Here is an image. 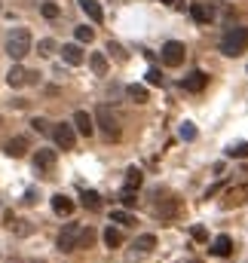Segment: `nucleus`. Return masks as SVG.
<instances>
[{
	"label": "nucleus",
	"mask_w": 248,
	"mask_h": 263,
	"mask_svg": "<svg viewBox=\"0 0 248 263\" xmlns=\"http://www.w3.org/2000/svg\"><path fill=\"white\" fill-rule=\"evenodd\" d=\"M218 49L224 52V55H230V58H236V55H242V52L248 49V25H239V28H230V31L224 34V37H221Z\"/></svg>",
	"instance_id": "obj_1"
},
{
	"label": "nucleus",
	"mask_w": 248,
	"mask_h": 263,
	"mask_svg": "<svg viewBox=\"0 0 248 263\" xmlns=\"http://www.w3.org/2000/svg\"><path fill=\"white\" fill-rule=\"evenodd\" d=\"M31 46H34V40H31V31L28 28H12L6 34V55L12 61H22L31 52Z\"/></svg>",
	"instance_id": "obj_2"
},
{
	"label": "nucleus",
	"mask_w": 248,
	"mask_h": 263,
	"mask_svg": "<svg viewBox=\"0 0 248 263\" xmlns=\"http://www.w3.org/2000/svg\"><path fill=\"white\" fill-rule=\"evenodd\" d=\"M92 119H95V126L104 132V138H108V141H117V138L123 135V132H120V122H117V116L111 113V107H108V104H98Z\"/></svg>",
	"instance_id": "obj_3"
},
{
	"label": "nucleus",
	"mask_w": 248,
	"mask_h": 263,
	"mask_svg": "<svg viewBox=\"0 0 248 263\" xmlns=\"http://www.w3.org/2000/svg\"><path fill=\"white\" fill-rule=\"evenodd\" d=\"M49 135L56 138V144H59L62 150H74V147H77V132H74V126H70V122H56Z\"/></svg>",
	"instance_id": "obj_4"
},
{
	"label": "nucleus",
	"mask_w": 248,
	"mask_h": 263,
	"mask_svg": "<svg viewBox=\"0 0 248 263\" xmlns=\"http://www.w3.org/2000/svg\"><path fill=\"white\" fill-rule=\"evenodd\" d=\"M184 55H187V49H184V43H178V40H169V43L163 46V64H166V67H181V64H184Z\"/></svg>",
	"instance_id": "obj_5"
},
{
	"label": "nucleus",
	"mask_w": 248,
	"mask_h": 263,
	"mask_svg": "<svg viewBox=\"0 0 248 263\" xmlns=\"http://www.w3.org/2000/svg\"><path fill=\"white\" fill-rule=\"evenodd\" d=\"M77 236H80V223H64V230L59 233V251L62 254H70V251H77Z\"/></svg>",
	"instance_id": "obj_6"
},
{
	"label": "nucleus",
	"mask_w": 248,
	"mask_h": 263,
	"mask_svg": "<svg viewBox=\"0 0 248 263\" xmlns=\"http://www.w3.org/2000/svg\"><path fill=\"white\" fill-rule=\"evenodd\" d=\"M245 202H248V184H236V187L224 190V199H221L224 208H236V205H245Z\"/></svg>",
	"instance_id": "obj_7"
},
{
	"label": "nucleus",
	"mask_w": 248,
	"mask_h": 263,
	"mask_svg": "<svg viewBox=\"0 0 248 263\" xmlns=\"http://www.w3.org/2000/svg\"><path fill=\"white\" fill-rule=\"evenodd\" d=\"M56 162H59L56 150L40 147L37 153H34V165H37V171H43V174H52V171H56Z\"/></svg>",
	"instance_id": "obj_8"
},
{
	"label": "nucleus",
	"mask_w": 248,
	"mask_h": 263,
	"mask_svg": "<svg viewBox=\"0 0 248 263\" xmlns=\"http://www.w3.org/2000/svg\"><path fill=\"white\" fill-rule=\"evenodd\" d=\"M70 126H74V132H77V135L89 138V135L95 132V119L86 113V110H77V113H74V119H70Z\"/></svg>",
	"instance_id": "obj_9"
},
{
	"label": "nucleus",
	"mask_w": 248,
	"mask_h": 263,
	"mask_svg": "<svg viewBox=\"0 0 248 263\" xmlns=\"http://www.w3.org/2000/svg\"><path fill=\"white\" fill-rule=\"evenodd\" d=\"M190 15L199 25H211V22H215V6H211V3H190Z\"/></svg>",
	"instance_id": "obj_10"
},
{
	"label": "nucleus",
	"mask_w": 248,
	"mask_h": 263,
	"mask_svg": "<svg viewBox=\"0 0 248 263\" xmlns=\"http://www.w3.org/2000/svg\"><path fill=\"white\" fill-rule=\"evenodd\" d=\"M74 199H70V196H64V193H56V196H52V211H56V214H62V217H70V214H74Z\"/></svg>",
	"instance_id": "obj_11"
},
{
	"label": "nucleus",
	"mask_w": 248,
	"mask_h": 263,
	"mask_svg": "<svg viewBox=\"0 0 248 263\" xmlns=\"http://www.w3.org/2000/svg\"><path fill=\"white\" fill-rule=\"evenodd\" d=\"M62 58L67 61V64H83L86 61V55H83V43H64L62 46Z\"/></svg>",
	"instance_id": "obj_12"
},
{
	"label": "nucleus",
	"mask_w": 248,
	"mask_h": 263,
	"mask_svg": "<svg viewBox=\"0 0 248 263\" xmlns=\"http://www.w3.org/2000/svg\"><path fill=\"white\" fill-rule=\"evenodd\" d=\"M205 86H208V74H205V71H193V74L184 80V89H187V92H202Z\"/></svg>",
	"instance_id": "obj_13"
},
{
	"label": "nucleus",
	"mask_w": 248,
	"mask_h": 263,
	"mask_svg": "<svg viewBox=\"0 0 248 263\" xmlns=\"http://www.w3.org/2000/svg\"><path fill=\"white\" fill-rule=\"evenodd\" d=\"M230 251H233V239H230L227 233H221L215 242H211V254L215 257H230Z\"/></svg>",
	"instance_id": "obj_14"
},
{
	"label": "nucleus",
	"mask_w": 248,
	"mask_h": 263,
	"mask_svg": "<svg viewBox=\"0 0 248 263\" xmlns=\"http://www.w3.org/2000/svg\"><path fill=\"white\" fill-rule=\"evenodd\" d=\"M3 153L12 156V159H22V156L28 153V141H25V138H12V141L3 144Z\"/></svg>",
	"instance_id": "obj_15"
},
{
	"label": "nucleus",
	"mask_w": 248,
	"mask_h": 263,
	"mask_svg": "<svg viewBox=\"0 0 248 263\" xmlns=\"http://www.w3.org/2000/svg\"><path fill=\"white\" fill-rule=\"evenodd\" d=\"M6 83L12 86V89H22V86H28V71H25L22 64L9 67V74H6Z\"/></svg>",
	"instance_id": "obj_16"
},
{
	"label": "nucleus",
	"mask_w": 248,
	"mask_h": 263,
	"mask_svg": "<svg viewBox=\"0 0 248 263\" xmlns=\"http://www.w3.org/2000/svg\"><path fill=\"white\" fill-rule=\"evenodd\" d=\"M80 9L92 19V25H101V22H104V12H101V6H98V0H80Z\"/></svg>",
	"instance_id": "obj_17"
},
{
	"label": "nucleus",
	"mask_w": 248,
	"mask_h": 263,
	"mask_svg": "<svg viewBox=\"0 0 248 263\" xmlns=\"http://www.w3.org/2000/svg\"><path fill=\"white\" fill-rule=\"evenodd\" d=\"M126 95H129V101H135V104H147V101H150L147 86H138V83L126 86Z\"/></svg>",
	"instance_id": "obj_18"
},
{
	"label": "nucleus",
	"mask_w": 248,
	"mask_h": 263,
	"mask_svg": "<svg viewBox=\"0 0 248 263\" xmlns=\"http://www.w3.org/2000/svg\"><path fill=\"white\" fill-rule=\"evenodd\" d=\"M80 205L89 208V211H101V196H98L95 190H83L80 193Z\"/></svg>",
	"instance_id": "obj_19"
},
{
	"label": "nucleus",
	"mask_w": 248,
	"mask_h": 263,
	"mask_svg": "<svg viewBox=\"0 0 248 263\" xmlns=\"http://www.w3.org/2000/svg\"><path fill=\"white\" fill-rule=\"evenodd\" d=\"M89 67L95 71V77H104V74H108V55H104V52H92V55H89Z\"/></svg>",
	"instance_id": "obj_20"
},
{
	"label": "nucleus",
	"mask_w": 248,
	"mask_h": 263,
	"mask_svg": "<svg viewBox=\"0 0 248 263\" xmlns=\"http://www.w3.org/2000/svg\"><path fill=\"white\" fill-rule=\"evenodd\" d=\"M141 184H144V174H141V168H129L126 171V184H123V190H138Z\"/></svg>",
	"instance_id": "obj_21"
},
{
	"label": "nucleus",
	"mask_w": 248,
	"mask_h": 263,
	"mask_svg": "<svg viewBox=\"0 0 248 263\" xmlns=\"http://www.w3.org/2000/svg\"><path fill=\"white\" fill-rule=\"evenodd\" d=\"M111 223L132 226V223H135V217H132V211H129V208H114V211H111Z\"/></svg>",
	"instance_id": "obj_22"
},
{
	"label": "nucleus",
	"mask_w": 248,
	"mask_h": 263,
	"mask_svg": "<svg viewBox=\"0 0 248 263\" xmlns=\"http://www.w3.org/2000/svg\"><path fill=\"white\" fill-rule=\"evenodd\" d=\"M104 245H108V248H120L123 245V233L117 226H108V230H104Z\"/></svg>",
	"instance_id": "obj_23"
},
{
	"label": "nucleus",
	"mask_w": 248,
	"mask_h": 263,
	"mask_svg": "<svg viewBox=\"0 0 248 263\" xmlns=\"http://www.w3.org/2000/svg\"><path fill=\"white\" fill-rule=\"evenodd\" d=\"M153 211L159 214V217H175V214H178V202H156V208H153Z\"/></svg>",
	"instance_id": "obj_24"
},
{
	"label": "nucleus",
	"mask_w": 248,
	"mask_h": 263,
	"mask_svg": "<svg viewBox=\"0 0 248 263\" xmlns=\"http://www.w3.org/2000/svg\"><path fill=\"white\" fill-rule=\"evenodd\" d=\"M92 242H95V230L92 226H80V236H77V248H92Z\"/></svg>",
	"instance_id": "obj_25"
},
{
	"label": "nucleus",
	"mask_w": 248,
	"mask_h": 263,
	"mask_svg": "<svg viewBox=\"0 0 248 263\" xmlns=\"http://www.w3.org/2000/svg\"><path fill=\"white\" fill-rule=\"evenodd\" d=\"M135 248H138V251H153V248H156V236H153V233L138 236V239H135Z\"/></svg>",
	"instance_id": "obj_26"
},
{
	"label": "nucleus",
	"mask_w": 248,
	"mask_h": 263,
	"mask_svg": "<svg viewBox=\"0 0 248 263\" xmlns=\"http://www.w3.org/2000/svg\"><path fill=\"white\" fill-rule=\"evenodd\" d=\"M227 156H230V159H248V141L230 144V147H227Z\"/></svg>",
	"instance_id": "obj_27"
},
{
	"label": "nucleus",
	"mask_w": 248,
	"mask_h": 263,
	"mask_svg": "<svg viewBox=\"0 0 248 263\" xmlns=\"http://www.w3.org/2000/svg\"><path fill=\"white\" fill-rule=\"evenodd\" d=\"M74 37H77V43H92L95 31H92L89 25H80V28H74Z\"/></svg>",
	"instance_id": "obj_28"
},
{
	"label": "nucleus",
	"mask_w": 248,
	"mask_h": 263,
	"mask_svg": "<svg viewBox=\"0 0 248 263\" xmlns=\"http://www.w3.org/2000/svg\"><path fill=\"white\" fill-rule=\"evenodd\" d=\"M40 12H43V19H59V15H62V6L52 3V0H46V3H40Z\"/></svg>",
	"instance_id": "obj_29"
},
{
	"label": "nucleus",
	"mask_w": 248,
	"mask_h": 263,
	"mask_svg": "<svg viewBox=\"0 0 248 263\" xmlns=\"http://www.w3.org/2000/svg\"><path fill=\"white\" fill-rule=\"evenodd\" d=\"M190 239L202 245V242H208V230H205L202 223H193V226H190Z\"/></svg>",
	"instance_id": "obj_30"
},
{
	"label": "nucleus",
	"mask_w": 248,
	"mask_h": 263,
	"mask_svg": "<svg viewBox=\"0 0 248 263\" xmlns=\"http://www.w3.org/2000/svg\"><path fill=\"white\" fill-rule=\"evenodd\" d=\"M31 126H34V132H40V135H49V132H52V122L43 119V116H34V119H31Z\"/></svg>",
	"instance_id": "obj_31"
},
{
	"label": "nucleus",
	"mask_w": 248,
	"mask_h": 263,
	"mask_svg": "<svg viewBox=\"0 0 248 263\" xmlns=\"http://www.w3.org/2000/svg\"><path fill=\"white\" fill-rule=\"evenodd\" d=\"M37 52H40V55H52V52H56V40H52V37L40 40V43H37Z\"/></svg>",
	"instance_id": "obj_32"
},
{
	"label": "nucleus",
	"mask_w": 248,
	"mask_h": 263,
	"mask_svg": "<svg viewBox=\"0 0 248 263\" xmlns=\"http://www.w3.org/2000/svg\"><path fill=\"white\" fill-rule=\"evenodd\" d=\"M178 135L184 138V141H193V138H196V126H193V122H184V126L178 129Z\"/></svg>",
	"instance_id": "obj_33"
},
{
	"label": "nucleus",
	"mask_w": 248,
	"mask_h": 263,
	"mask_svg": "<svg viewBox=\"0 0 248 263\" xmlns=\"http://www.w3.org/2000/svg\"><path fill=\"white\" fill-rule=\"evenodd\" d=\"M123 205H126V208H135V205H138V193H135V190H123Z\"/></svg>",
	"instance_id": "obj_34"
},
{
	"label": "nucleus",
	"mask_w": 248,
	"mask_h": 263,
	"mask_svg": "<svg viewBox=\"0 0 248 263\" xmlns=\"http://www.w3.org/2000/svg\"><path fill=\"white\" fill-rule=\"evenodd\" d=\"M147 83H150V86H163V71L150 67V71H147Z\"/></svg>",
	"instance_id": "obj_35"
},
{
	"label": "nucleus",
	"mask_w": 248,
	"mask_h": 263,
	"mask_svg": "<svg viewBox=\"0 0 248 263\" xmlns=\"http://www.w3.org/2000/svg\"><path fill=\"white\" fill-rule=\"evenodd\" d=\"M108 52H114L120 61H126V52H123V46H120V43H114V40H111V43H108Z\"/></svg>",
	"instance_id": "obj_36"
},
{
	"label": "nucleus",
	"mask_w": 248,
	"mask_h": 263,
	"mask_svg": "<svg viewBox=\"0 0 248 263\" xmlns=\"http://www.w3.org/2000/svg\"><path fill=\"white\" fill-rule=\"evenodd\" d=\"M159 3H175V0H159Z\"/></svg>",
	"instance_id": "obj_37"
},
{
	"label": "nucleus",
	"mask_w": 248,
	"mask_h": 263,
	"mask_svg": "<svg viewBox=\"0 0 248 263\" xmlns=\"http://www.w3.org/2000/svg\"><path fill=\"white\" fill-rule=\"evenodd\" d=\"M190 263H202V260H190Z\"/></svg>",
	"instance_id": "obj_38"
}]
</instances>
